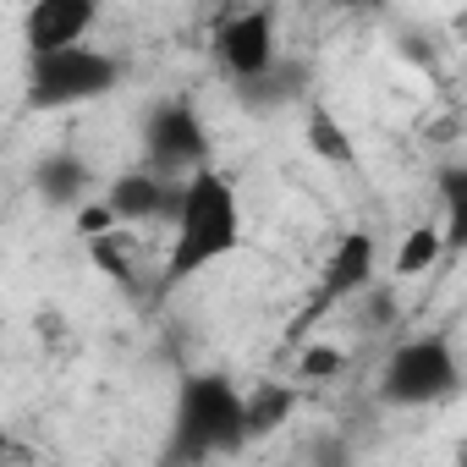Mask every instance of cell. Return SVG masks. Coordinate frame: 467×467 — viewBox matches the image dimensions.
<instances>
[{
	"label": "cell",
	"mask_w": 467,
	"mask_h": 467,
	"mask_svg": "<svg viewBox=\"0 0 467 467\" xmlns=\"http://www.w3.org/2000/svg\"><path fill=\"white\" fill-rule=\"evenodd\" d=\"M243 248V192L225 171L198 165L182 176V203L171 214V248L160 270V297L198 281L203 270L225 265Z\"/></svg>",
	"instance_id": "obj_1"
},
{
	"label": "cell",
	"mask_w": 467,
	"mask_h": 467,
	"mask_svg": "<svg viewBox=\"0 0 467 467\" xmlns=\"http://www.w3.org/2000/svg\"><path fill=\"white\" fill-rule=\"evenodd\" d=\"M347 368H352V358H347V347H336V341H303V352H297V379L330 385V379H341Z\"/></svg>",
	"instance_id": "obj_17"
},
{
	"label": "cell",
	"mask_w": 467,
	"mask_h": 467,
	"mask_svg": "<svg viewBox=\"0 0 467 467\" xmlns=\"http://www.w3.org/2000/svg\"><path fill=\"white\" fill-rule=\"evenodd\" d=\"M110 225H116V214H110V203H105V198H99V203H88V198H83V203L72 209V231H78V237H94V231H110Z\"/></svg>",
	"instance_id": "obj_19"
},
{
	"label": "cell",
	"mask_w": 467,
	"mask_h": 467,
	"mask_svg": "<svg viewBox=\"0 0 467 467\" xmlns=\"http://www.w3.org/2000/svg\"><path fill=\"white\" fill-rule=\"evenodd\" d=\"M12 451H17V445H12V434H6V423H0V462H6Z\"/></svg>",
	"instance_id": "obj_20"
},
{
	"label": "cell",
	"mask_w": 467,
	"mask_h": 467,
	"mask_svg": "<svg viewBox=\"0 0 467 467\" xmlns=\"http://www.w3.org/2000/svg\"><path fill=\"white\" fill-rule=\"evenodd\" d=\"M237 451H248L243 445V390L225 374H182L165 462H209V456H237Z\"/></svg>",
	"instance_id": "obj_2"
},
{
	"label": "cell",
	"mask_w": 467,
	"mask_h": 467,
	"mask_svg": "<svg viewBox=\"0 0 467 467\" xmlns=\"http://www.w3.org/2000/svg\"><path fill=\"white\" fill-rule=\"evenodd\" d=\"M94 23H99V0H34L23 17V50L45 56V50L83 45Z\"/></svg>",
	"instance_id": "obj_9"
},
{
	"label": "cell",
	"mask_w": 467,
	"mask_h": 467,
	"mask_svg": "<svg viewBox=\"0 0 467 467\" xmlns=\"http://www.w3.org/2000/svg\"><path fill=\"white\" fill-rule=\"evenodd\" d=\"M88 187H94V171H88L83 154H72V149L39 154V165H34V192H39L50 209H78V203L88 198Z\"/></svg>",
	"instance_id": "obj_10"
},
{
	"label": "cell",
	"mask_w": 467,
	"mask_h": 467,
	"mask_svg": "<svg viewBox=\"0 0 467 467\" xmlns=\"http://www.w3.org/2000/svg\"><path fill=\"white\" fill-rule=\"evenodd\" d=\"M374 275H379V243H374V231H347V237L330 248L325 270H319V286H314V303H308L303 325H314L336 303H352Z\"/></svg>",
	"instance_id": "obj_6"
},
{
	"label": "cell",
	"mask_w": 467,
	"mask_h": 467,
	"mask_svg": "<svg viewBox=\"0 0 467 467\" xmlns=\"http://www.w3.org/2000/svg\"><path fill=\"white\" fill-rule=\"evenodd\" d=\"M237 94H243V105H248V110L270 116V110H281L286 99H297V94H303V67L275 56V67H270V72H259V78H243V83H237Z\"/></svg>",
	"instance_id": "obj_12"
},
{
	"label": "cell",
	"mask_w": 467,
	"mask_h": 467,
	"mask_svg": "<svg viewBox=\"0 0 467 467\" xmlns=\"http://www.w3.org/2000/svg\"><path fill=\"white\" fill-rule=\"evenodd\" d=\"M105 203H110L116 225H127V231L132 225H171V214L182 203V176H165L154 165H132L110 182Z\"/></svg>",
	"instance_id": "obj_7"
},
{
	"label": "cell",
	"mask_w": 467,
	"mask_h": 467,
	"mask_svg": "<svg viewBox=\"0 0 467 467\" xmlns=\"http://www.w3.org/2000/svg\"><path fill=\"white\" fill-rule=\"evenodd\" d=\"M303 138H308L314 160H325V165H336V171H358V143H352V132H347L325 105H308V116H303Z\"/></svg>",
	"instance_id": "obj_13"
},
{
	"label": "cell",
	"mask_w": 467,
	"mask_h": 467,
	"mask_svg": "<svg viewBox=\"0 0 467 467\" xmlns=\"http://www.w3.org/2000/svg\"><path fill=\"white\" fill-rule=\"evenodd\" d=\"M143 165L165 176H187L209 165V127L192 99H160L143 116Z\"/></svg>",
	"instance_id": "obj_5"
},
{
	"label": "cell",
	"mask_w": 467,
	"mask_h": 467,
	"mask_svg": "<svg viewBox=\"0 0 467 467\" xmlns=\"http://www.w3.org/2000/svg\"><path fill=\"white\" fill-rule=\"evenodd\" d=\"M445 259V243H440V225H412L407 237L396 243V254H390V270H396V281H412V275H429L434 265Z\"/></svg>",
	"instance_id": "obj_15"
},
{
	"label": "cell",
	"mask_w": 467,
	"mask_h": 467,
	"mask_svg": "<svg viewBox=\"0 0 467 467\" xmlns=\"http://www.w3.org/2000/svg\"><path fill=\"white\" fill-rule=\"evenodd\" d=\"M83 248H88V259H94V270L105 281H116V286H132L138 281L132 275V237H127V225L94 231V237H83Z\"/></svg>",
	"instance_id": "obj_16"
},
{
	"label": "cell",
	"mask_w": 467,
	"mask_h": 467,
	"mask_svg": "<svg viewBox=\"0 0 467 467\" xmlns=\"http://www.w3.org/2000/svg\"><path fill=\"white\" fill-rule=\"evenodd\" d=\"M121 78H127V61L110 56V50H94L83 39V45H67V50L28 56L23 105L34 116H61V110H78V105H94V99L116 94Z\"/></svg>",
	"instance_id": "obj_3"
},
{
	"label": "cell",
	"mask_w": 467,
	"mask_h": 467,
	"mask_svg": "<svg viewBox=\"0 0 467 467\" xmlns=\"http://www.w3.org/2000/svg\"><path fill=\"white\" fill-rule=\"evenodd\" d=\"M214 56H220V67L231 72V78H259V72H270L275 67V12L270 6H248V12H237V17H225L220 28H214Z\"/></svg>",
	"instance_id": "obj_8"
},
{
	"label": "cell",
	"mask_w": 467,
	"mask_h": 467,
	"mask_svg": "<svg viewBox=\"0 0 467 467\" xmlns=\"http://www.w3.org/2000/svg\"><path fill=\"white\" fill-rule=\"evenodd\" d=\"M358 297H363V319L368 325H396V286H374L368 281Z\"/></svg>",
	"instance_id": "obj_18"
},
{
	"label": "cell",
	"mask_w": 467,
	"mask_h": 467,
	"mask_svg": "<svg viewBox=\"0 0 467 467\" xmlns=\"http://www.w3.org/2000/svg\"><path fill=\"white\" fill-rule=\"evenodd\" d=\"M462 390V363L445 336H412L396 341L379 368V401L385 407H434Z\"/></svg>",
	"instance_id": "obj_4"
},
{
	"label": "cell",
	"mask_w": 467,
	"mask_h": 467,
	"mask_svg": "<svg viewBox=\"0 0 467 467\" xmlns=\"http://www.w3.org/2000/svg\"><path fill=\"white\" fill-rule=\"evenodd\" d=\"M297 412V390L286 379H265L243 396V445H259L270 434H281Z\"/></svg>",
	"instance_id": "obj_11"
},
{
	"label": "cell",
	"mask_w": 467,
	"mask_h": 467,
	"mask_svg": "<svg viewBox=\"0 0 467 467\" xmlns=\"http://www.w3.org/2000/svg\"><path fill=\"white\" fill-rule=\"evenodd\" d=\"M434 187H440V209H445L440 243H445V254H456L462 237H467V165L462 160H445L440 176H434Z\"/></svg>",
	"instance_id": "obj_14"
}]
</instances>
